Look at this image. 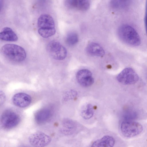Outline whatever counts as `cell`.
Here are the masks:
<instances>
[{
  "label": "cell",
  "instance_id": "cell-8",
  "mask_svg": "<svg viewBox=\"0 0 147 147\" xmlns=\"http://www.w3.org/2000/svg\"><path fill=\"white\" fill-rule=\"evenodd\" d=\"M76 78L78 83L84 87L91 86L94 82L92 72L86 69L79 71L76 74Z\"/></svg>",
  "mask_w": 147,
  "mask_h": 147
},
{
  "label": "cell",
  "instance_id": "cell-7",
  "mask_svg": "<svg viewBox=\"0 0 147 147\" xmlns=\"http://www.w3.org/2000/svg\"><path fill=\"white\" fill-rule=\"evenodd\" d=\"M28 140L30 144L34 147H45L51 141V137L41 131H37L31 134Z\"/></svg>",
  "mask_w": 147,
  "mask_h": 147
},
{
  "label": "cell",
  "instance_id": "cell-1",
  "mask_svg": "<svg viewBox=\"0 0 147 147\" xmlns=\"http://www.w3.org/2000/svg\"><path fill=\"white\" fill-rule=\"evenodd\" d=\"M37 26L38 34L43 38L49 37L55 33L54 20L48 14H42L39 16L38 20Z\"/></svg>",
  "mask_w": 147,
  "mask_h": 147
},
{
  "label": "cell",
  "instance_id": "cell-6",
  "mask_svg": "<svg viewBox=\"0 0 147 147\" xmlns=\"http://www.w3.org/2000/svg\"><path fill=\"white\" fill-rule=\"evenodd\" d=\"M116 78L120 83L128 85L136 83L138 80L139 77L132 68L127 67L121 71L117 76Z\"/></svg>",
  "mask_w": 147,
  "mask_h": 147
},
{
  "label": "cell",
  "instance_id": "cell-17",
  "mask_svg": "<svg viewBox=\"0 0 147 147\" xmlns=\"http://www.w3.org/2000/svg\"><path fill=\"white\" fill-rule=\"evenodd\" d=\"M78 40V37L77 33L74 32H71L68 34L66 38L67 44L72 46L76 44Z\"/></svg>",
  "mask_w": 147,
  "mask_h": 147
},
{
  "label": "cell",
  "instance_id": "cell-4",
  "mask_svg": "<svg viewBox=\"0 0 147 147\" xmlns=\"http://www.w3.org/2000/svg\"><path fill=\"white\" fill-rule=\"evenodd\" d=\"M20 117L16 113L11 110H7L2 114L1 123L2 128L5 130L12 129L20 122Z\"/></svg>",
  "mask_w": 147,
  "mask_h": 147
},
{
  "label": "cell",
  "instance_id": "cell-16",
  "mask_svg": "<svg viewBox=\"0 0 147 147\" xmlns=\"http://www.w3.org/2000/svg\"><path fill=\"white\" fill-rule=\"evenodd\" d=\"M94 114L93 107L91 104H88L85 109L81 112V115L84 119H89L91 118Z\"/></svg>",
  "mask_w": 147,
  "mask_h": 147
},
{
  "label": "cell",
  "instance_id": "cell-14",
  "mask_svg": "<svg viewBox=\"0 0 147 147\" xmlns=\"http://www.w3.org/2000/svg\"><path fill=\"white\" fill-rule=\"evenodd\" d=\"M0 38L5 41H15L18 40V37L11 28L5 27L2 29L0 33Z\"/></svg>",
  "mask_w": 147,
  "mask_h": 147
},
{
  "label": "cell",
  "instance_id": "cell-3",
  "mask_svg": "<svg viewBox=\"0 0 147 147\" xmlns=\"http://www.w3.org/2000/svg\"><path fill=\"white\" fill-rule=\"evenodd\" d=\"M120 129L122 135L127 138L137 136L142 131L143 128L139 123L131 120H125L121 123Z\"/></svg>",
  "mask_w": 147,
  "mask_h": 147
},
{
  "label": "cell",
  "instance_id": "cell-18",
  "mask_svg": "<svg viewBox=\"0 0 147 147\" xmlns=\"http://www.w3.org/2000/svg\"><path fill=\"white\" fill-rule=\"evenodd\" d=\"M5 100V96L4 93L2 91L0 92V104H1L4 102Z\"/></svg>",
  "mask_w": 147,
  "mask_h": 147
},
{
  "label": "cell",
  "instance_id": "cell-13",
  "mask_svg": "<svg viewBox=\"0 0 147 147\" xmlns=\"http://www.w3.org/2000/svg\"><path fill=\"white\" fill-rule=\"evenodd\" d=\"M52 115V112L50 109L43 108L36 113L34 116L35 120L38 124H42L48 121Z\"/></svg>",
  "mask_w": 147,
  "mask_h": 147
},
{
  "label": "cell",
  "instance_id": "cell-12",
  "mask_svg": "<svg viewBox=\"0 0 147 147\" xmlns=\"http://www.w3.org/2000/svg\"><path fill=\"white\" fill-rule=\"evenodd\" d=\"M115 144V140L113 137L105 135L94 141L91 147H113Z\"/></svg>",
  "mask_w": 147,
  "mask_h": 147
},
{
  "label": "cell",
  "instance_id": "cell-2",
  "mask_svg": "<svg viewBox=\"0 0 147 147\" xmlns=\"http://www.w3.org/2000/svg\"><path fill=\"white\" fill-rule=\"evenodd\" d=\"M3 55L7 58L15 61L21 62L26 57L25 50L22 47L13 44H7L1 49Z\"/></svg>",
  "mask_w": 147,
  "mask_h": 147
},
{
  "label": "cell",
  "instance_id": "cell-10",
  "mask_svg": "<svg viewBox=\"0 0 147 147\" xmlns=\"http://www.w3.org/2000/svg\"><path fill=\"white\" fill-rule=\"evenodd\" d=\"M67 7L82 11L87 10L90 7V1L87 0H67L65 2Z\"/></svg>",
  "mask_w": 147,
  "mask_h": 147
},
{
  "label": "cell",
  "instance_id": "cell-11",
  "mask_svg": "<svg viewBox=\"0 0 147 147\" xmlns=\"http://www.w3.org/2000/svg\"><path fill=\"white\" fill-rule=\"evenodd\" d=\"M86 50L89 55L97 57H102L105 54V51L99 44L95 42L90 43L87 45Z\"/></svg>",
  "mask_w": 147,
  "mask_h": 147
},
{
  "label": "cell",
  "instance_id": "cell-9",
  "mask_svg": "<svg viewBox=\"0 0 147 147\" xmlns=\"http://www.w3.org/2000/svg\"><path fill=\"white\" fill-rule=\"evenodd\" d=\"M31 97L28 94L23 92L15 94L12 98L13 104L20 108H24L28 106L30 103Z\"/></svg>",
  "mask_w": 147,
  "mask_h": 147
},
{
  "label": "cell",
  "instance_id": "cell-15",
  "mask_svg": "<svg viewBox=\"0 0 147 147\" xmlns=\"http://www.w3.org/2000/svg\"><path fill=\"white\" fill-rule=\"evenodd\" d=\"M62 126L60 131L62 133L66 135L73 134L76 129L75 124L72 121L67 119L64 120L62 122Z\"/></svg>",
  "mask_w": 147,
  "mask_h": 147
},
{
  "label": "cell",
  "instance_id": "cell-5",
  "mask_svg": "<svg viewBox=\"0 0 147 147\" xmlns=\"http://www.w3.org/2000/svg\"><path fill=\"white\" fill-rule=\"evenodd\" d=\"M47 50L50 55L56 60H63L67 55L66 49L57 41L50 42L47 45Z\"/></svg>",
  "mask_w": 147,
  "mask_h": 147
}]
</instances>
